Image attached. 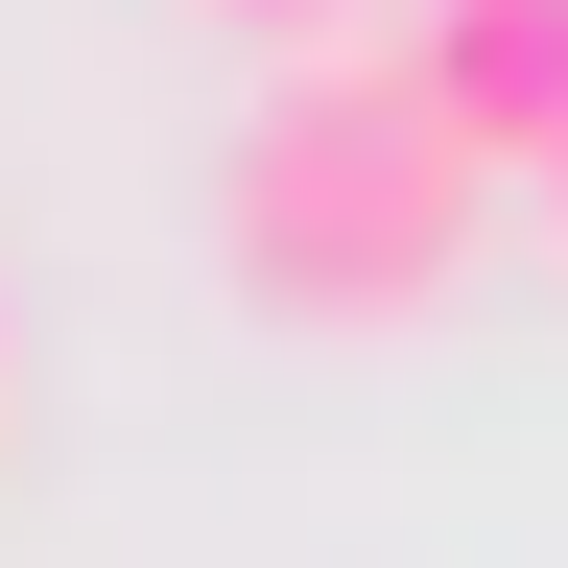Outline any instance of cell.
I'll return each mask as SVG.
<instances>
[{"mask_svg": "<svg viewBox=\"0 0 568 568\" xmlns=\"http://www.w3.org/2000/svg\"><path fill=\"white\" fill-rule=\"evenodd\" d=\"M474 213H497V166H450V119H426L379 48H284V95L237 119V284L308 308V332L426 308V284L474 261Z\"/></svg>", "mask_w": 568, "mask_h": 568, "instance_id": "1", "label": "cell"}, {"mask_svg": "<svg viewBox=\"0 0 568 568\" xmlns=\"http://www.w3.org/2000/svg\"><path fill=\"white\" fill-rule=\"evenodd\" d=\"M403 95L450 119V166H545V142H568V0H426V24H403Z\"/></svg>", "mask_w": 568, "mask_h": 568, "instance_id": "2", "label": "cell"}, {"mask_svg": "<svg viewBox=\"0 0 568 568\" xmlns=\"http://www.w3.org/2000/svg\"><path fill=\"white\" fill-rule=\"evenodd\" d=\"M213 24H261V48H355V0H213Z\"/></svg>", "mask_w": 568, "mask_h": 568, "instance_id": "3", "label": "cell"}, {"mask_svg": "<svg viewBox=\"0 0 568 568\" xmlns=\"http://www.w3.org/2000/svg\"><path fill=\"white\" fill-rule=\"evenodd\" d=\"M545 237H568V142H545Z\"/></svg>", "mask_w": 568, "mask_h": 568, "instance_id": "4", "label": "cell"}, {"mask_svg": "<svg viewBox=\"0 0 568 568\" xmlns=\"http://www.w3.org/2000/svg\"><path fill=\"white\" fill-rule=\"evenodd\" d=\"M0 355H24V332H0Z\"/></svg>", "mask_w": 568, "mask_h": 568, "instance_id": "5", "label": "cell"}]
</instances>
